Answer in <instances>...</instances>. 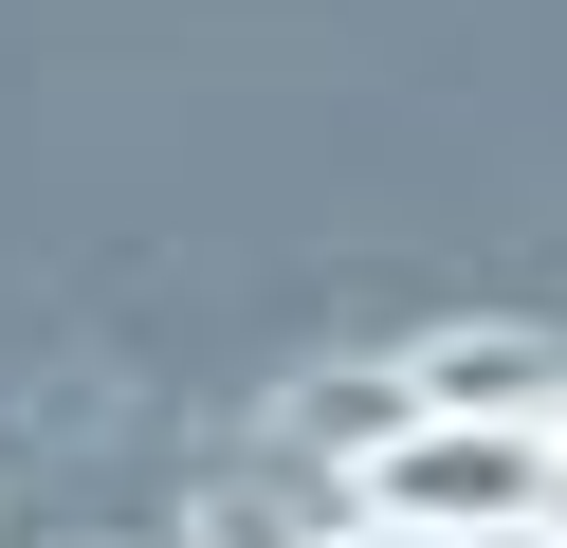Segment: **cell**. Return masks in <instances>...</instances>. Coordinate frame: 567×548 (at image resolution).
<instances>
[{
  "mask_svg": "<svg viewBox=\"0 0 567 548\" xmlns=\"http://www.w3.org/2000/svg\"><path fill=\"white\" fill-rule=\"evenodd\" d=\"M367 511L457 530V548H530L567 511V438L549 421H440V402H403V421L367 438Z\"/></svg>",
  "mask_w": 567,
  "mask_h": 548,
  "instance_id": "1",
  "label": "cell"
},
{
  "mask_svg": "<svg viewBox=\"0 0 567 548\" xmlns=\"http://www.w3.org/2000/svg\"><path fill=\"white\" fill-rule=\"evenodd\" d=\"M311 548H457V530H403V511H348V530H311Z\"/></svg>",
  "mask_w": 567,
  "mask_h": 548,
  "instance_id": "3",
  "label": "cell"
},
{
  "mask_svg": "<svg viewBox=\"0 0 567 548\" xmlns=\"http://www.w3.org/2000/svg\"><path fill=\"white\" fill-rule=\"evenodd\" d=\"M403 402H440V421H567V348L549 329H421Z\"/></svg>",
  "mask_w": 567,
  "mask_h": 548,
  "instance_id": "2",
  "label": "cell"
}]
</instances>
